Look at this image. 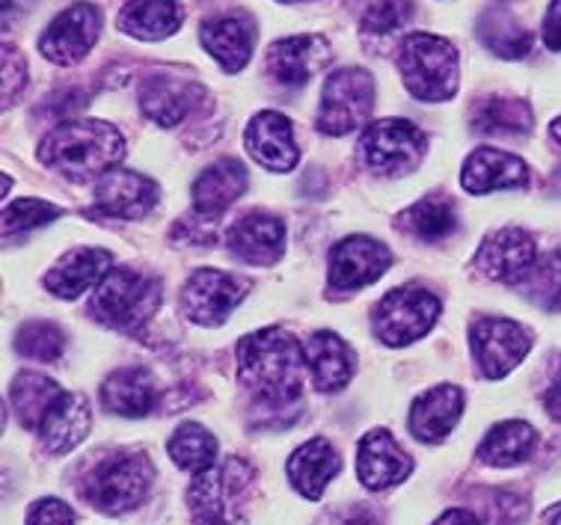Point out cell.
<instances>
[{
	"label": "cell",
	"mask_w": 561,
	"mask_h": 525,
	"mask_svg": "<svg viewBox=\"0 0 561 525\" xmlns=\"http://www.w3.org/2000/svg\"><path fill=\"white\" fill-rule=\"evenodd\" d=\"M304 347L297 339L271 327L238 344V377L267 407H288L304 392Z\"/></svg>",
	"instance_id": "6da1fadb"
},
{
	"label": "cell",
	"mask_w": 561,
	"mask_h": 525,
	"mask_svg": "<svg viewBox=\"0 0 561 525\" xmlns=\"http://www.w3.org/2000/svg\"><path fill=\"white\" fill-rule=\"evenodd\" d=\"M60 208L51 203H42V199H15V203L7 205L3 212V235L12 238L19 232H31L36 226H45L51 222L54 217H60Z\"/></svg>",
	"instance_id": "ab89813d"
},
{
	"label": "cell",
	"mask_w": 561,
	"mask_h": 525,
	"mask_svg": "<svg viewBox=\"0 0 561 525\" xmlns=\"http://www.w3.org/2000/svg\"><path fill=\"white\" fill-rule=\"evenodd\" d=\"M336 525H380V523L371 514H366V511H354V514L342 516Z\"/></svg>",
	"instance_id": "bcb514c9"
},
{
	"label": "cell",
	"mask_w": 561,
	"mask_h": 525,
	"mask_svg": "<svg viewBox=\"0 0 561 525\" xmlns=\"http://www.w3.org/2000/svg\"><path fill=\"white\" fill-rule=\"evenodd\" d=\"M167 452L175 460L179 469L184 472L203 475L208 472L211 466H217V440L215 434H208L203 424L184 422L179 424L167 443Z\"/></svg>",
	"instance_id": "836d02e7"
},
{
	"label": "cell",
	"mask_w": 561,
	"mask_h": 525,
	"mask_svg": "<svg viewBox=\"0 0 561 525\" xmlns=\"http://www.w3.org/2000/svg\"><path fill=\"white\" fill-rule=\"evenodd\" d=\"M27 525H75V511L60 499H39L33 502Z\"/></svg>",
	"instance_id": "b9f144b4"
},
{
	"label": "cell",
	"mask_w": 561,
	"mask_h": 525,
	"mask_svg": "<svg viewBox=\"0 0 561 525\" xmlns=\"http://www.w3.org/2000/svg\"><path fill=\"white\" fill-rule=\"evenodd\" d=\"M244 300V283L224 271H196L182 292V309L191 321L215 327L229 318V312Z\"/></svg>",
	"instance_id": "4fadbf2b"
},
{
	"label": "cell",
	"mask_w": 561,
	"mask_h": 525,
	"mask_svg": "<svg viewBox=\"0 0 561 525\" xmlns=\"http://www.w3.org/2000/svg\"><path fill=\"white\" fill-rule=\"evenodd\" d=\"M330 57H333V48L324 36H318V33L288 36L267 48L265 69L283 87H304L312 75L324 69Z\"/></svg>",
	"instance_id": "9a60e30c"
},
{
	"label": "cell",
	"mask_w": 561,
	"mask_h": 525,
	"mask_svg": "<svg viewBox=\"0 0 561 525\" xmlns=\"http://www.w3.org/2000/svg\"><path fill=\"white\" fill-rule=\"evenodd\" d=\"M389 262H392V255L375 238H366V235L345 238L330 250V288L333 292L366 288V285L378 283L389 271Z\"/></svg>",
	"instance_id": "7c38bea8"
},
{
	"label": "cell",
	"mask_w": 561,
	"mask_h": 525,
	"mask_svg": "<svg viewBox=\"0 0 561 525\" xmlns=\"http://www.w3.org/2000/svg\"><path fill=\"white\" fill-rule=\"evenodd\" d=\"M470 344L481 374L490 380H500L526 359L531 347V335L511 318H479L470 330Z\"/></svg>",
	"instance_id": "30bf717a"
},
{
	"label": "cell",
	"mask_w": 561,
	"mask_h": 525,
	"mask_svg": "<svg viewBox=\"0 0 561 525\" xmlns=\"http://www.w3.org/2000/svg\"><path fill=\"white\" fill-rule=\"evenodd\" d=\"M460 184L470 193H490V191H508V187H526L529 184V167L517 155L502 152L481 146L463 161Z\"/></svg>",
	"instance_id": "603a6c76"
},
{
	"label": "cell",
	"mask_w": 561,
	"mask_h": 525,
	"mask_svg": "<svg viewBox=\"0 0 561 525\" xmlns=\"http://www.w3.org/2000/svg\"><path fill=\"white\" fill-rule=\"evenodd\" d=\"M550 137H552V140H556V142H559V146H561V116H559V119H556V122H552V125H550Z\"/></svg>",
	"instance_id": "c3c4849f"
},
{
	"label": "cell",
	"mask_w": 561,
	"mask_h": 525,
	"mask_svg": "<svg viewBox=\"0 0 561 525\" xmlns=\"http://www.w3.org/2000/svg\"><path fill=\"white\" fill-rule=\"evenodd\" d=\"M253 466L241 457H226L220 466L196 475L187 490L196 525H247V502L253 490Z\"/></svg>",
	"instance_id": "3957f363"
},
{
	"label": "cell",
	"mask_w": 561,
	"mask_h": 525,
	"mask_svg": "<svg viewBox=\"0 0 561 525\" xmlns=\"http://www.w3.org/2000/svg\"><path fill=\"white\" fill-rule=\"evenodd\" d=\"M543 42L550 52H561V0H552L543 15Z\"/></svg>",
	"instance_id": "7bdbcfd3"
},
{
	"label": "cell",
	"mask_w": 561,
	"mask_h": 525,
	"mask_svg": "<svg viewBox=\"0 0 561 525\" xmlns=\"http://www.w3.org/2000/svg\"><path fill=\"white\" fill-rule=\"evenodd\" d=\"M27 87V62L15 45H3V104L10 107Z\"/></svg>",
	"instance_id": "60d3db41"
},
{
	"label": "cell",
	"mask_w": 561,
	"mask_h": 525,
	"mask_svg": "<svg viewBox=\"0 0 561 525\" xmlns=\"http://www.w3.org/2000/svg\"><path fill=\"white\" fill-rule=\"evenodd\" d=\"M543 407H547V413H550L556 422H561V363L559 368H556V377H552L550 389L543 395Z\"/></svg>",
	"instance_id": "ee69618b"
},
{
	"label": "cell",
	"mask_w": 561,
	"mask_h": 525,
	"mask_svg": "<svg viewBox=\"0 0 561 525\" xmlns=\"http://www.w3.org/2000/svg\"><path fill=\"white\" fill-rule=\"evenodd\" d=\"M205 90L196 81H184V78H170V75H154L146 78L140 87V104L144 113L154 125H179V122L194 113L196 99H203Z\"/></svg>",
	"instance_id": "cb8c5ba5"
},
{
	"label": "cell",
	"mask_w": 561,
	"mask_h": 525,
	"mask_svg": "<svg viewBox=\"0 0 561 525\" xmlns=\"http://www.w3.org/2000/svg\"><path fill=\"white\" fill-rule=\"evenodd\" d=\"M102 404L125 419H140L158 404V384L146 368H119L104 380Z\"/></svg>",
	"instance_id": "4316f807"
},
{
	"label": "cell",
	"mask_w": 561,
	"mask_h": 525,
	"mask_svg": "<svg viewBox=\"0 0 561 525\" xmlns=\"http://www.w3.org/2000/svg\"><path fill=\"white\" fill-rule=\"evenodd\" d=\"M226 243L236 259L265 267V264H274L286 250V222L262 212L244 214L232 222Z\"/></svg>",
	"instance_id": "e0dca14e"
},
{
	"label": "cell",
	"mask_w": 561,
	"mask_h": 525,
	"mask_svg": "<svg viewBox=\"0 0 561 525\" xmlns=\"http://www.w3.org/2000/svg\"><path fill=\"white\" fill-rule=\"evenodd\" d=\"M279 3H300V0H279Z\"/></svg>",
	"instance_id": "681fc988"
},
{
	"label": "cell",
	"mask_w": 561,
	"mask_h": 525,
	"mask_svg": "<svg viewBox=\"0 0 561 525\" xmlns=\"http://www.w3.org/2000/svg\"><path fill=\"white\" fill-rule=\"evenodd\" d=\"M203 48L215 57L226 71H241L253 57L255 27L244 12H229L208 19L199 31Z\"/></svg>",
	"instance_id": "7402d4cb"
},
{
	"label": "cell",
	"mask_w": 561,
	"mask_h": 525,
	"mask_svg": "<svg viewBox=\"0 0 561 525\" xmlns=\"http://www.w3.org/2000/svg\"><path fill=\"white\" fill-rule=\"evenodd\" d=\"M21 356L36 359V363H57L66 351V335L48 321H33L24 323L15 339Z\"/></svg>",
	"instance_id": "74e56055"
},
{
	"label": "cell",
	"mask_w": 561,
	"mask_h": 525,
	"mask_svg": "<svg viewBox=\"0 0 561 525\" xmlns=\"http://www.w3.org/2000/svg\"><path fill=\"white\" fill-rule=\"evenodd\" d=\"M307 365L318 392H336L354 374V354L336 333H316L307 342Z\"/></svg>",
	"instance_id": "f546056e"
},
{
	"label": "cell",
	"mask_w": 561,
	"mask_h": 525,
	"mask_svg": "<svg viewBox=\"0 0 561 525\" xmlns=\"http://www.w3.org/2000/svg\"><path fill=\"white\" fill-rule=\"evenodd\" d=\"M102 33V10L92 3H75L62 10L42 33L39 52L57 66H75L92 52Z\"/></svg>",
	"instance_id": "8fae6325"
},
{
	"label": "cell",
	"mask_w": 561,
	"mask_h": 525,
	"mask_svg": "<svg viewBox=\"0 0 561 525\" xmlns=\"http://www.w3.org/2000/svg\"><path fill=\"white\" fill-rule=\"evenodd\" d=\"M113 255L99 247H78L72 253H66L60 262L54 264L45 285L48 292L62 297V300H75L83 292H92L104 283V276L113 271Z\"/></svg>",
	"instance_id": "ffe728a7"
},
{
	"label": "cell",
	"mask_w": 561,
	"mask_h": 525,
	"mask_svg": "<svg viewBox=\"0 0 561 525\" xmlns=\"http://www.w3.org/2000/svg\"><path fill=\"white\" fill-rule=\"evenodd\" d=\"M12 410L19 415V422L31 431H42V422L48 419L54 404L62 398V389L54 384L51 377H42V374L21 372L12 380L10 389Z\"/></svg>",
	"instance_id": "4dcf8cb0"
},
{
	"label": "cell",
	"mask_w": 561,
	"mask_h": 525,
	"mask_svg": "<svg viewBox=\"0 0 561 525\" xmlns=\"http://www.w3.org/2000/svg\"><path fill=\"white\" fill-rule=\"evenodd\" d=\"M526 297L547 312L561 309V253H550L535 262L526 276Z\"/></svg>",
	"instance_id": "f35d334b"
},
{
	"label": "cell",
	"mask_w": 561,
	"mask_h": 525,
	"mask_svg": "<svg viewBox=\"0 0 561 525\" xmlns=\"http://www.w3.org/2000/svg\"><path fill=\"white\" fill-rule=\"evenodd\" d=\"M455 205L443 196H425L419 199L408 214H404V229L413 232L422 241H439L446 235L455 232Z\"/></svg>",
	"instance_id": "d590c367"
},
{
	"label": "cell",
	"mask_w": 561,
	"mask_h": 525,
	"mask_svg": "<svg viewBox=\"0 0 561 525\" xmlns=\"http://www.w3.org/2000/svg\"><path fill=\"white\" fill-rule=\"evenodd\" d=\"M399 69L416 102H449L458 92V48L434 33H410L401 42Z\"/></svg>",
	"instance_id": "5b68a950"
},
{
	"label": "cell",
	"mask_w": 561,
	"mask_h": 525,
	"mask_svg": "<svg viewBox=\"0 0 561 525\" xmlns=\"http://www.w3.org/2000/svg\"><path fill=\"white\" fill-rule=\"evenodd\" d=\"M538 262V250L529 232L523 229H496L484 238L476 267H479L493 283L514 285L529 276V271Z\"/></svg>",
	"instance_id": "5bb4252c"
},
{
	"label": "cell",
	"mask_w": 561,
	"mask_h": 525,
	"mask_svg": "<svg viewBox=\"0 0 561 525\" xmlns=\"http://www.w3.org/2000/svg\"><path fill=\"white\" fill-rule=\"evenodd\" d=\"M154 466L144 452H116V455L102 457L87 475L81 493L92 507L102 514L119 516L144 505L152 487Z\"/></svg>",
	"instance_id": "277c9868"
},
{
	"label": "cell",
	"mask_w": 561,
	"mask_h": 525,
	"mask_svg": "<svg viewBox=\"0 0 561 525\" xmlns=\"http://www.w3.org/2000/svg\"><path fill=\"white\" fill-rule=\"evenodd\" d=\"M125 158V137L111 122H62L39 142V161L75 182L111 172Z\"/></svg>",
	"instance_id": "7a4b0ae2"
},
{
	"label": "cell",
	"mask_w": 561,
	"mask_h": 525,
	"mask_svg": "<svg viewBox=\"0 0 561 525\" xmlns=\"http://www.w3.org/2000/svg\"><path fill=\"white\" fill-rule=\"evenodd\" d=\"M375 107V78L366 69H339L324 81L316 128L330 137L363 128Z\"/></svg>",
	"instance_id": "52a82bcc"
},
{
	"label": "cell",
	"mask_w": 561,
	"mask_h": 525,
	"mask_svg": "<svg viewBox=\"0 0 561 525\" xmlns=\"http://www.w3.org/2000/svg\"><path fill=\"white\" fill-rule=\"evenodd\" d=\"M479 36L484 48L505 60H520L531 52V33L502 7H490L479 19Z\"/></svg>",
	"instance_id": "d6a6232c"
},
{
	"label": "cell",
	"mask_w": 561,
	"mask_h": 525,
	"mask_svg": "<svg viewBox=\"0 0 561 525\" xmlns=\"http://www.w3.org/2000/svg\"><path fill=\"white\" fill-rule=\"evenodd\" d=\"M247 191V167L236 158H224L194 182V212L203 217H220Z\"/></svg>",
	"instance_id": "484cf974"
},
{
	"label": "cell",
	"mask_w": 561,
	"mask_h": 525,
	"mask_svg": "<svg viewBox=\"0 0 561 525\" xmlns=\"http://www.w3.org/2000/svg\"><path fill=\"white\" fill-rule=\"evenodd\" d=\"M182 19L179 0H128L119 12V31L134 39L158 42L173 36L182 27Z\"/></svg>",
	"instance_id": "f1b7e54d"
},
{
	"label": "cell",
	"mask_w": 561,
	"mask_h": 525,
	"mask_svg": "<svg viewBox=\"0 0 561 525\" xmlns=\"http://www.w3.org/2000/svg\"><path fill=\"white\" fill-rule=\"evenodd\" d=\"M90 404L83 395L62 392V398L54 404L48 419L42 422V445L51 452V455H66L72 452L75 445H81L90 434Z\"/></svg>",
	"instance_id": "83f0119b"
},
{
	"label": "cell",
	"mask_w": 561,
	"mask_h": 525,
	"mask_svg": "<svg viewBox=\"0 0 561 525\" xmlns=\"http://www.w3.org/2000/svg\"><path fill=\"white\" fill-rule=\"evenodd\" d=\"M434 525H481V520L472 511H463V507H451L446 514L439 516Z\"/></svg>",
	"instance_id": "f6af8a7d"
},
{
	"label": "cell",
	"mask_w": 561,
	"mask_h": 525,
	"mask_svg": "<svg viewBox=\"0 0 561 525\" xmlns=\"http://www.w3.org/2000/svg\"><path fill=\"white\" fill-rule=\"evenodd\" d=\"M439 315V300L425 288H396L375 309V335L389 347H401L428 333Z\"/></svg>",
	"instance_id": "ba28073f"
},
{
	"label": "cell",
	"mask_w": 561,
	"mask_h": 525,
	"mask_svg": "<svg viewBox=\"0 0 561 525\" xmlns=\"http://www.w3.org/2000/svg\"><path fill=\"white\" fill-rule=\"evenodd\" d=\"M472 125L481 134H526L531 111L520 99H484L472 107Z\"/></svg>",
	"instance_id": "e575fe53"
},
{
	"label": "cell",
	"mask_w": 561,
	"mask_h": 525,
	"mask_svg": "<svg viewBox=\"0 0 561 525\" xmlns=\"http://www.w3.org/2000/svg\"><path fill=\"white\" fill-rule=\"evenodd\" d=\"M244 146L247 152L253 155L255 163H262L274 172H288L300 158L291 122L276 111L255 113L247 125Z\"/></svg>",
	"instance_id": "ac0fdd59"
},
{
	"label": "cell",
	"mask_w": 561,
	"mask_h": 525,
	"mask_svg": "<svg viewBox=\"0 0 561 525\" xmlns=\"http://www.w3.org/2000/svg\"><path fill=\"white\" fill-rule=\"evenodd\" d=\"M425 132L408 119H380L359 137V158L366 167L389 175L413 170L425 155Z\"/></svg>",
	"instance_id": "9c48e42d"
},
{
	"label": "cell",
	"mask_w": 561,
	"mask_h": 525,
	"mask_svg": "<svg viewBox=\"0 0 561 525\" xmlns=\"http://www.w3.org/2000/svg\"><path fill=\"white\" fill-rule=\"evenodd\" d=\"M543 523H547V525H561V505L550 507V511L543 514Z\"/></svg>",
	"instance_id": "7dc6e473"
},
{
	"label": "cell",
	"mask_w": 561,
	"mask_h": 525,
	"mask_svg": "<svg viewBox=\"0 0 561 525\" xmlns=\"http://www.w3.org/2000/svg\"><path fill=\"white\" fill-rule=\"evenodd\" d=\"M158 304H161V285L152 276L131 267H113L92 294L90 312L95 321L131 333L158 312Z\"/></svg>",
	"instance_id": "8992f818"
},
{
	"label": "cell",
	"mask_w": 561,
	"mask_h": 525,
	"mask_svg": "<svg viewBox=\"0 0 561 525\" xmlns=\"http://www.w3.org/2000/svg\"><path fill=\"white\" fill-rule=\"evenodd\" d=\"M158 205V184L134 170L104 172L95 184V212L104 217L144 220Z\"/></svg>",
	"instance_id": "2e32d148"
},
{
	"label": "cell",
	"mask_w": 561,
	"mask_h": 525,
	"mask_svg": "<svg viewBox=\"0 0 561 525\" xmlns=\"http://www.w3.org/2000/svg\"><path fill=\"white\" fill-rule=\"evenodd\" d=\"M463 413V392L455 384H439L422 392L410 407V434L419 443H439L451 434Z\"/></svg>",
	"instance_id": "44dd1931"
},
{
	"label": "cell",
	"mask_w": 561,
	"mask_h": 525,
	"mask_svg": "<svg viewBox=\"0 0 561 525\" xmlns=\"http://www.w3.org/2000/svg\"><path fill=\"white\" fill-rule=\"evenodd\" d=\"M413 469V460L389 431H368L359 440L357 475L368 490H387L401 484Z\"/></svg>",
	"instance_id": "d6986e66"
},
{
	"label": "cell",
	"mask_w": 561,
	"mask_h": 525,
	"mask_svg": "<svg viewBox=\"0 0 561 525\" xmlns=\"http://www.w3.org/2000/svg\"><path fill=\"white\" fill-rule=\"evenodd\" d=\"M538 445V434L535 427L526 422H502L496 427H490V434L481 440L479 460L488 466H517L523 460H529V455Z\"/></svg>",
	"instance_id": "1f68e13d"
},
{
	"label": "cell",
	"mask_w": 561,
	"mask_h": 525,
	"mask_svg": "<svg viewBox=\"0 0 561 525\" xmlns=\"http://www.w3.org/2000/svg\"><path fill=\"white\" fill-rule=\"evenodd\" d=\"M339 460L336 448L330 445V440L324 436H316L297 448L295 455L288 457V481L295 487L297 493L304 499H321V493L327 490V484L333 481V475L339 472Z\"/></svg>",
	"instance_id": "d4e9b609"
},
{
	"label": "cell",
	"mask_w": 561,
	"mask_h": 525,
	"mask_svg": "<svg viewBox=\"0 0 561 525\" xmlns=\"http://www.w3.org/2000/svg\"><path fill=\"white\" fill-rule=\"evenodd\" d=\"M357 15L363 31L387 36L413 19V0H359Z\"/></svg>",
	"instance_id": "8d00e7d4"
}]
</instances>
